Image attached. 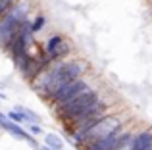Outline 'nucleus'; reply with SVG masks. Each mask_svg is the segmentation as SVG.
Instances as JSON below:
<instances>
[{"label":"nucleus","mask_w":152,"mask_h":150,"mask_svg":"<svg viewBox=\"0 0 152 150\" xmlns=\"http://www.w3.org/2000/svg\"><path fill=\"white\" fill-rule=\"evenodd\" d=\"M27 14H29V2L15 0L12 8H8V12L0 17V48H10L12 41L15 39L18 31L21 29L23 21H25Z\"/></svg>","instance_id":"f03ea898"},{"label":"nucleus","mask_w":152,"mask_h":150,"mask_svg":"<svg viewBox=\"0 0 152 150\" xmlns=\"http://www.w3.org/2000/svg\"><path fill=\"white\" fill-rule=\"evenodd\" d=\"M42 25H45V17H42V15H39V17L35 19L33 23H31V27H29L31 33H37L39 29H42Z\"/></svg>","instance_id":"f8f14e48"},{"label":"nucleus","mask_w":152,"mask_h":150,"mask_svg":"<svg viewBox=\"0 0 152 150\" xmlns=\"http://www.w3.org/2000/svg\"><path fill=\"white\" fill-rule=\"evenodd\" d=\"M87 89H89V87H87V83L79 77V79H75V81H69V83H66V85H62L60 89H56L48 98H50V102L54 106H58V104H62V102L71 100L73 96L81 94L83 90H87Z\"/></svg>","instance_id":"39448f33"},{"label":"nucleus","mask_w":152,"mask_h":150,"mask_svg":"<svg viewBox=\"0 0 152 150\" xmlns=\"http://www.w3.org/2000/svg\"><path fill=\"white\" fill-rule=\"evenodd\" d=\"M133 150H152V129H146L135 137Z\"/></svg>","instance_id":"1a4fd4ad"},{"label":"nucleus","mask_w":152,"mask_h":150,"mask_svg":"<svg viewBox=\"0 0 152 150\" xmlns=\"http://www.w3.org/2000/svg\"><path fill=\"white\" fill-rule=\"evenodd\" d=\"M41 150H52V148H50V146H42Z\"/></svg>","instance_id":"f3484780"},{"label":"nucleus","mask_w":152,"mask_h":150,"mask_svg":"<svg viewBox=\"0 0 152 150\" xmlns=\"http://www.w3.org/2000/svg\"><path fill=\"white\" fill-rule=\"evenodd\" d=\"M133 141L135 137L131 133H125V135H119V141L115 144V150H133Z\"/></svg>","instance_id":"9d476101"},{"label":"nucleus","mask_w":152,"mask_h":150,"mask_svg":"<svg viewBox=\"0 0 152 150\" xmlns=\"http://www.w3.org/2000/svg\"><path fill=\"white\" fill-rule=\"evenodd\" d=\"M8 117H10L12 121H15V123H21V121H25V117H23V114L21 112H8Z\"/></svg>","instance_id":"4468645a"},{"label":"nucleus","mask_w":152,"mask_h":150,"mask_svg":"<svg viewBox=\"0 0 152 150\" xmlns=\"http://www.w3.org/2000/svg\"><path fill=\"white\" fill-rule=\"evenodd\" d=\"M98 100H100L98 92H94V90H89V89H87V90H83L81 94L73 96L71 100L58 104V106H56V112H58L60 119L71 121L73 117H77L81 112H85L87 108H91L93 104H96Z\"/></svg>","instance_id":"7ed1b4c3"},{"label":"nucleus","mask_w":152,"mask_h":150,"mask_svg":"<svg viewBox=\"0 0 152 150\" xmlns=\"http://www.w3.org/2000/svg\"><path fill=\"white\" fill-rule=\"evenodd\" d=\"M119 127H121V121H119L115 116H104V117H100V119L93 125V127L87 129L83 135L71 137V141H75L77 144H85V146H87V144H91L93 141L104 139V137L119 131Z\"/></svg>","instance_id":"20e7f679"},{"label":"nucleus","mask_w":152,"mask_h":150,"mask_svg":"<svg viewBox=\"0 0 152 150\" xmlns=\"http://www.w3.org/2000/svg\"><path fill=\"white\" fill-rule=\"evenodd\" d=\"M31 131H33V135H39V133H41V127H39L37 123H33L31 125Z\"/></svg>","instance_id":"dca6fc26"},{"label":"nucleus","mask_w":152,"mask_h":150,"mask_svg":"<svg viewBox=\"0 0 152 150\" xmlns=\"http://www.w3.org/2000/svg\"><path fill=\"white\" fill-rule=\"evenodd\" d=\"M87 71V64L83 62H67V64H56L54 68L50 69H42L41 73L37 75V81H35V89L39 92L50 96L56 89H60L62 85L69 81H75L79 79L83 73Z\"/></svg>","instance_id":"f257e3e1"},{"label":"nucleus","mask_w":152,"mask_h":150,"mask_svg":"<svg viewBox=\"0 0 152 150\" xmlns=\"http://www.w3.org/2000/svg\"><path fill=\"white\" fill-rule=\"evenodd\" d=\"M45 141H46V146H50L52 150H60V148H64L62 139H60V137H56V135H52V133H48V135L45 137Z\"/></svg>","instance_id":"9b49d317"},{"label":"nucleus","mask_w":152,"mask_h":150,"mask_svg":"<svg viewBox=\"0 0 152 150\" xmlns=\"http://www.w3.org/2000/svg\"><path fill=\"white\" fill-rule=\"evenodd\" d=\"M118 141H119V131H115L112 135L104 137V139L93 141L91 144H87V150H115Z\"/></svg>","instance_id":"6e6552de"},{"label":"nucleus","mask_w":152,"mask_h":150,"mask_svg":"<svg viewBox=\"0 0 152 150\" xmlns=\"http://www.w3.org/2000/svg\"><path fill=\"white\" fill-rule=\"evenodd\" d=\"M69 52V46L64 42L62 37H52L46 44V54L48 58H60V56H66Z\"/></svg>","instance_id":"0eeeda50"},{"label":"nucleus","mask_w":152,"mask_h":150,"mask_svg":"<svg viewBox=\"0 0 152 150\" xmlns=\"http://www.w3.org/2000/svg\"><path fill=\"white\" fill-rule=\"evenodd\" d=\"M23 117H25L27 121H31V123H39V116L35 112H31V110H21Z\"/></svg>","instance_id":"ddd939ff"},{"label":"nucleus","mask_w":152,"mask_h":150,"mask_svg":"<svg viewBox=\"0 0 152 150\" xmlns=\"http://www.w3.org/2000/svg\"><path fill=\"white\" fill-rule=\"evenodd\" d=\"M14 2H15V0H0V17L8 12V8H12Z\"/></svg>","instance_id":"2eb2a0df"},{"label":"nucleus","mask_w":152,"mask_h":150,"mask_svg":"<svg viewBox=\"0 0 152 150\" xmlns=\"http://www.w3.org/2000/svg\"><path fill=\"white\" fill-rule=\"evenodd\" d=\"M0 127L2 129H6L10 135H14V137H18V139H21V141H27L29 144H35V141H33V137L29 135V133H25L21 127H19L15 121H12V119H8V116H4V114H0Z\"/></svg>","instance_id":"423d86ee"}]
</instances>
